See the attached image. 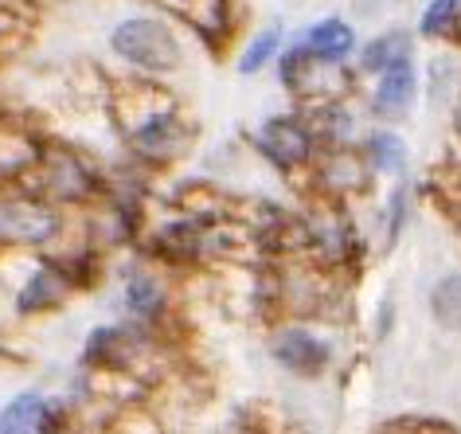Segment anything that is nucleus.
<instances>
[{"instance_id":"f3484780","label":"nucleus","mask_w":461,"mask_h":434,"mask_svg":"<svg viewBox=\"0 0 461 434\" xmlns=\"http://www.w3.org/2000/svg\"><path fill=\"white\" fill-rule=\"evenodd\" d=\"M454 32H457V40H461V16H454Z\"/></svg>"},{"instance_id":"dca6fc26","label":"nucleus","mask_w":461,"mask_h":434,"mask_svg":"<svg viewBox=\"0 0 461 434\" xmlns=\"http://www.w3.org/2000/svg\"><path fill=\"white\" fill-rule=\"evenodd\" d=\"M454 16H457V0H434L422 16V32L426 36H438V32H446V24Z\"/></svg>"},{"instance_id":"423d86ee","label":"nucleus","mask_w":461,"mask_h":434,"mask_svg":"<svg viewBox=\"0 0 461 434\" xmlns=\"http://www.w3.org/2000/svg\"><path fill=\"white\" fill-rule=\"evenodd\" d=\"M262 149H267L282 168H294L309 157V133L294 118H274L262 130Z\"/></svg>"},{"instance_id":"20e7f679","label":"nucleus","mask_w":461,"mask_h":434,"mask_svg":"<svg viewBox=\"0 0 461 434\" xmlns=\"http://www.w3.org/2000/svg\"><path fill=\"white\" fill-rule=\"evenodd\" d=\"M59 427V407H51L40 392H24L0 411V434H36Z\"/></svg>"},{"instance_id":"6e6552de","label":"nucleus","mask_w":461,"mask_h":434,"mask_svg":"<svg viewBox=\"0 0 461 434\" xmlns=\"http://www.w3.org/2000/svg\"><path fill=\"white\" fill-rule=\"evenodd\" d=\"M43 176H48L43 192H48L51 200H83L90 192V173L75 161V157H67V153L43 165Z\"/></svg>"},{"instance_id":"ddd939ff","label":"nucleus","mask_w":461,"mask_h":434,"mask_svg":"<svg viewBox=\"0 0 461 434\" xmlns=\"http://www.w3.org/2000/svg\"><path fill=\"white\" fill-rule=\"evenodd\" d=\"M125 302H130V310H133L137 317L153 321V317L160 313V290H157V282L133 278V282H130V290H125Z\"/></svg>"},{"instance_id":"1a4fd4ad","label":"nucleus","mask_w":461,"mask_h":434,"mask_svg":"<svg viewBox=\"0 0 461 434\" xmlns=\"http://www.w3.org/2000/svg\"><path fill=\"white\" fill-rule=\"evenodd\" d=\"M67 298V282L63 274H55L51 267L36 270L24 285V294H20V313H40V310H51V305H59Z\"/></svg>"},{"instance_id":"4468645a","label":"nucleus","mask_w":461,"mask_h":434,"mask_svg":"<svg viewBox=\"0 0 461 434\" xmlns=\"http://www.w3.org/2000/svg\"><path fill=\"white\" fill-rule=\"evenodd\" d=\"M372 157L384 173H402V165H407V149H402V141L395 133H375L372 137Z\"/></svg>"},{"instance_id":"7ed1b4c3","label":"nucleus","mask_w":461,"mask_h":434,"mask_svg":"<svg viewBox=\"0 0 461 434\" xmlns=\"http://www.w3.org/2000/svg\"><path fill=\"white\" fill-rule=\"evenodd\" d=\"M59 231V215L40 200H5L0 203V239L13 243H48Z\"/></svg>"},{"instance_id":"f8f14e48","label":"nucleus","mask_w":461,"mask_h":434,"mask_svg":"<svg viewBox=\"0 0 461 434\" xmlns=\"http://www.w3.org/2000/svg\"><path fill=\"white\" fill-rule=\"evenodd\" d=\"M278 40H282L278 28L258 32V36L250 40V48L243 51V59H239V71H243V75H255L258 67H267V63L274 59V51H278Z\"/></svg>"},{"instance_id":"2eb2a0df","label":"nucleus","mask_w":461,"mask_h":434,"mask_svg":"<svg viewBox=\"0 0 461 434\" xmlns=\"http://www.w3.org/2000/svg\"><path fill=\"white\" fill-rule=\"evenodd\" d=\"M402 36H384V40H375L372 48L364 51V71H379V67H387V63H395V51H402Z\"/></svg>"},{"instance_id":"9d476101","label":"nucleus","mask_w":461,"mask_h":434,"mask_svg":"<svg viewBox=\"0 0 461 434\" xmlns=\"http://www.w3.org/2000/svg\"><path fill=\"white\" fill-rule=\"evenodd\" d=\"M352 28L344 24V20H325V24H317L309 32V51L317 55V59H329V63H340L344 55L352 51Z\"/></svg>"},{"instance_id":"9b49d317","label":"nucleus","mask_w":461,"mask_h":434,"mask_svg":"<svg viewBox=\"0 0 461 434\" xmlns=\"http://www.w3.org/2000/svg\"><path fill=\"white\" fill-rule=\"evenodd\" d=\"M430 310L442 325H461V278H446L438 282V290L430 294Z\"/></svg>"},{"instance_id":"0eeeda50","label":"nucleus","mask_w":461,"mask_h":434,"mask_svg":"<svg viewBox=\"0 0 461 434\" xmlns=\"http://www.w3.org/2000/svg\"><path fill=\"white\" fill-rule=\"evenodd\" d=\"M411 102H414V71L399 55V63H387V75L375 90V110L384 118H399V113H407Z\"/></svg>"},{"instance_id":"a211bd4d","label":"nucleus","mask_w":461,"mask_h":434,"mask_svg":"<svg viewBox=\"0 0 461 434\" xmlns=\"http://www.w3.org/2000/svg\"><path fill=\"white\" fill-rule=\"evenodd\" d=\"M454 122H457V130H461V106H457V118Z\"/></svg>"},{"instance_id":"f03ea898","label":"nucleus","mask_w":461,"mask_h":434,"mask_svg":"<svg viewBox=\"0 0 461 434\" xmlns=\"http://www.w3.org/2000/svg\"><path fill=\"white\" fill-rule=\"evenodd\" d=\"M130 141L137 145V153L153 157V161H168L184 149V125L168 110V102H157V106L149 102L141 118L130 122Z\"/></svg>"},{"instance_id":"f257e3e1","label":"nucleus","mask_w":461,"mask_h":434,"mask_svg":"<svg viewBox=\"0 0 461 434\" xmlns=\"http://www.w3.org/2000/svg\"><path fill=\"white\" fill-rule=\"evenodd\" d=\"M113 51L122 55L125 63L141 67V71H172L180 63V48H176V36L160 24V20H149V16H133L125 24L113 28Z\"/></svg>"},{"instance_id":"39448f33","label":"nucleus","mask_w":461,"mask_h":434,"mask_svg":"<svg viewBox=\"0 0 461 434\" xmlns=\"http://www.w3.org/2000/svg\"><path fill=\"white\" fill-rule=\"evenodd\" d=\"M274 357L278 364H285L290 372H302V375H313L329 364V348L321 345L313 333H305V329H290V333L278 337V345H274Z\"/></svg>"}]
</instances>
